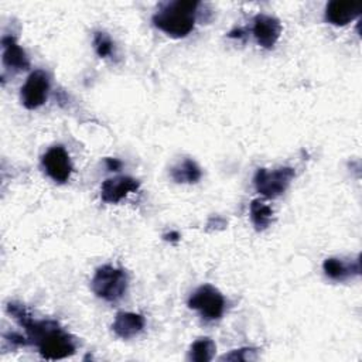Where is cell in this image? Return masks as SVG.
Segmentation results:
<instances>
[{
	"instance_id": "obj_1",
	"label": "cell",
	"mask_w": 362,
	"mask_h": 362,
	"mask_svg": "<svg viewBox=\"0 0 362 362\" xmlns=\"http://www.w3.org/2000/svg\"><path fill=\"white\" fill-rule=\"evenodd\" d=\"M198 3L177 0L165 3L153 16L154 25L174 38L188 35L195 24V13Z\"/></svg>"
},
{
	"instance_id": "obj_2",
	"label": "cell",
	"mask_w": 362,
	"mask_h": 362,
	"mask_svg": "<svg viewBox=\"0 0 362 362\" xmlns=\"http://www.w3.org/2000/svg\"><path fill=\"white\" fill-rule=\"evenodd\" d=\"M90 286L98 297L106 301H116L126 293L127 274L122 269L106 264L96 270Z\"/></svg>"
},
{
	"instance_id": "obj_3",
	"label": "cell",
	"mask_w": 362,
	"mask_h": 362,
	"mask_svg": "<svg viewBox=\"0 0 362 362\" xmlns=\"http://www.w3.org/2000/svg\"><path fill=\"white\" fill-rule=\"evenodd\" d=\"M294 175L296 173L291 167H280L276 170L259 168L253 181L257 192L267 198H276L287 189Z\"/></svg>"
},
{
	"instance_id": "obj_4",
	"label": "cell",
	"mask_w": 362,
	"mask_h": 362,
	"mask_svg": "<svg viewBox=\"0 0 362 362\" xmlns=\"http://www.w3.org/2000/svg\"><path fill=\"white\" fill-rule=\"evenodd\" d=\"M188 305L198 310L205 320H218L223 314L225 298L215 287L204 284L189 297Z\"/></svg>"
},
{
	"instance_id": "obj_5",
	"label": "cell",
	"mask_w": 362,
	"mask_h": 362,
	"mask_svg": "<svg viewBox=\"0 0 362 362\" xmlns=\"http://www.w3.org/2000/svg\"><path fill=\"white\" fill-rule=\"evenodd\" d=\"M49 78L47 72L37 69L27 78L25 83L21 86V102L27 109L40 107L48 96Z\"/></svg>"
},
{
	"instance_id": "obj_6",
	"label": "cell",
	"mask_w": 362,
	"mask_h": 362,
	"mask_svg": "<svg viewBox=\"0 0 362 362\" xmlns=\"http://www.w3.org/2000/svg\"><path fill=\"white\" fill-rule=\"evenodd\" d=\"M42 165L47 174L57 182L68 181L72 171L69 156L62 146H54L47 150L42 156Z\"/></svg>"
},
{
	"instance_id": "obj_7",
	"label": "cell",
	"mask_w": 362,
	"mask_h": 362,
	"mask_svg": "<svg viewBox=\"0 0 362 362\" xmlns=\"http://www.w3.org/2000/svg\"><path fill=\"white\" fill-rule=\"evenodd\" d=\"M281 33V24L276 17L267 14H257L253 20V35L259 45L263 48H272L279 40Z\"/></svg>"
},
{
	"instance_id": "obj_8",
	"label": "cell",
	"mask_w": 362,
	"mask_h": 362,
	"mask_svg": "<svg viewBox=\"0 0 362 362\" xmlns=\"http://www.w3.org/2000/svg\"><path fill=\"white\" fill-rule=\"evenodd\" d=\"M139 188V181L132 177H115L109 178L102 184L100 195L102 201L109 204H116L123 199L127 194Z\"/></svg>"
},
{
	"instance_id": "obj_9",
	"label": "cell",
	"mask_w": 362,
	"mask_h": 362,
	"mask_svg": "<svg viewBox=\"0 0 362 362\" xmlns=\"http://www.w3.org/2000/svg\"><path fill=\"white\" fill-rule=\"evenodd\" d=\"M362 11L359 3L352 1H329L325 7V18L334 25H345L354 18H356Z\"/></svg>"
},
{
	"instance_id": "obj_10",
	"label": "cell",
	"mask_w": 362,
	"mask_h": 362,
	"mask_svg": "<svg viewBox=\"0 0 362 362\" xmlns=\"http://www.w3.org/2000/svg\"><path fill=\"white\" fill-rule=\"evenodd\" d=\"M3 64L6 68L14 71H24L30 66V61L24 49L16 42L13 37H3Z\"/></svg>"
},
{
	"instance_id": "obj_11",
	"label": "cell",
	"mask_w": 362,
	"mask_h": 362,
	"mask_svg": "<svg viewBox=\"0 0 362 362\" xmlns=\"http://www.w3.org/2000/svg\"><path fill=\"white\" fill-rule=\"evenodd\" d=\"M112 328L120 338H133L144 328V318L134 313H119Z\"/></svg>"
},
{
	"instance_id": "obj_12",
	"label": "cell",
	"mask_w": 362,
	"mask_h": 362,
	"mask_svg": "<svg viewBox=\"0 0 362 362\" xmlns=\"http://www.w3.org/2000/svg\"><path fill=\"white\" fill-rule=\"evenodd\" d=\"M325 274L332 280H345L359 273V260H344L338 257H329L322 264Z\"/></svg>"
},
{
	"instance_id": "obj_13",
	"label": "cell",
	"mask_w": 362,
	"mask_h": 362,
	"mask_svg": "<svg viewBox=\"0 0 362 362\" xmlns=\"http://www.w3.org/2000/svg\"><path fill=\"white\" fill-rule=\"evenodd\" d=\"M170 175L175 182H197L201 178V168L189 158L177 163L170 170Z\"/></svg>"
},
{
	"instance_id": "obj_14",
	"label": "cell",
	"mask_w": 362,
	"mask_h": 362,
	"mask_svg": "<svg viewBox=\"0 0 362 362\" xmlns=\"http://www.w3.org/2000/svg\"><path fill=\"white\" fill-rule=\"evenodd\" d=\"M250 219L257 230H263L270 225L273 219V211L263 201L253 199L250 204Z\"/></svg>"
},
{
	"instance_id": "obj_15",
	"label": "cell",
	"mask_w": 362,
	"mask_h": 362,
	"mask_svg": "<svg viewBox=\"0 0 362 362\" xmlns=\"http://www.w3.org/2000/svg\"><path fill=\"white\" fill-rule=\"evenodd\" d=\"M215 351H216V346H215L212 339L201 338V339H197L191 345L188 358L191 361H197V362H206V361H211L214 358Z\"/></svg>"
},
{
	"instance_id": "obj_16",
	"label": "cell",
	"mask_w": 362,
	"mask_h": 362,
	"mask_svg": "<svg viewBox=\"0 0 362 362\" xmlns=\"http://www.w3.org/2000/svg\"><path fill=\"white\" fill-rule=\"evenodd\" d=\"M93 47L98 52L99 57H110L113 54V41L110 40V37L103 33V31H98L93 35Z\"/></svg>"
},
{
	"instance_id": "obj_17",
	"label": "cell",
	"mask_w": 362,
	"mask_h": 362,
	"mask_svg": "<svg viewBox=\"0 0 362 362\" xmlns=\"http://www.w3.org/2000/svg\"><path fill=\"white\" fill-rule=\"evenodd\" d=\"M256 358H257L256 351L250 349V348L236 349V351H232L230 354L223 356V359H228V361H253Z\"/></svg>"
},
{
	"instance_id": "obj_18",
	"label": "cell",
	"mask_w": 362,
	"mask_h": 362,
	"mask_svg": "<svg viewBox=\"0 0 362 362\" xmlns=\"http://www.w3.org/2000/svg\"><path fill=\"white\" fill-rule=\"evenodd\" d=\"M106 164L109 165L110 170H119L120 165H122L120 161H117L116 158H107V160H106Z\"/></svg>"
}]
</instances>
